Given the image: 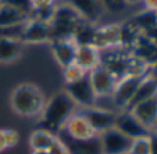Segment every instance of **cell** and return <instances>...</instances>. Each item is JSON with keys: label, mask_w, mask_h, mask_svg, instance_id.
Wrapping results in <instances>:
<instances>
[{"label": "cell", "mask_w": 157, "mask_h": 154, "mask_svg": "<svg viewBox=\"0 0 157 154\" xmlns=\"http://www.w3.org/2000/svg\"><path fill=\"white\" fill-rule=\"evenodd\" d=\"M74 64L85 72H90L100 65V50L96 46H79L77 49Z\"/></svg>", "instance_id": "cell-19"}, {"label": "cell", "mask_w": 157, "mask_h": 154, "mask_svg": "<svg viewBox=\"0 0 157 154\" xmlns=\"http://www.w3.org/2000/svg\"><path fill=\"white\" fill-rule=\"evenodd\" d=\"M57 137L67 146L70 154H101L99 137H93V139L88 140H78L70 137L63 130H60L57 133Z\"/></svg>", "instance_id": "cell-13"}, {"label": "cell", "mask_w": 157, "mask_h": 154, "mask_svg": "<svg viewBox=\"0 0 157 154\" xmlns=\"http://www.w3.org/2000/svg\"><path fill=\"white\" fill-rule=\"evenodd\" d=\"M24 42L20 38H0V64L17 61L24 51Z\"/></svg>", "instance_id": "cell-18"}, {"label": "cell", "mask_w": 157, "mask_h": 154, "mask_svg": "<svg viewBox=\"0 0 157 154\" xmlns=\"http://www.w3.org/2000/svg\"><path fill=\"white\" fill-rule=\"evenodd\" d=\"M48 154H70V151H68V148H67V146L57 137L56 142H54L53 145H52V147L48 150Z\"/></svg>", "instance_id": "cell-31"}, {"label": "cell", "mask_w": 157, "mask_h": 154, "mask_svg": "<svg viewBox=\"0 0 157 154\" xmlns=\"http://www.w3.org/2000/svg\"><path fill=\"white\" fill-rule=\"evenodd\" d=\"M101 6H103L104 10L110 13H114V14H120L125 10L127 7V3L124 0H100Z\"/></svg>", "instance_id": "cell-29"}, {"label": "cell", "mask_w": 157, "mask_h": 154, "mask_svg": "<svg viewBox=\"0 0 157 154\" xmlns=\"http://www.w3.org/2000/svg\"><path fill=\"white\" fill-rule=\"evenodd\" d=\"M139 36L140 33L138 32V29L133 27L129 20L121 22L120 24V49L129 53L131 49L133 47V45L139 39Z\"/></svg>", "instance_id": "cell-25"}, {"label": "cell", "mask_w": 157, "mask_h": 154, "mask_svg": "<svg viewBox=\"0 0 157 154\" xmlns=\"http://www.w3.org/2000/svg\"><path fill=\"white\" fill-rule=\"evenodd\" d=\"M95 46L100 51L120 47V24H106L96 27Z\"/></svg>", "instance_id": "cell-11"}, {"label": "cell", "mask_w": 157, "mask_h": 154, "mask_svg": "<svg viewBox=\"0 0 157 154\" xmlns=\"http://www.w3.org/2000/svg\"><path fill=\"white\" fill-rule=\"evenodd\" d=\"M0 6H2V0H0Z\"/></svg>", "instance_id": "cell-40"}, {"label": "cell", "mask_w": 157, "mask_h": 154, "mask_svg": "<svg viewBox=\"0 0 157 154\" xmlns=\"http://www.w3.org/2000/svg\"><path fill=\"white\" fill-rule=\"evenodd\" d=\"M85 74H86V72L83 71V69H81L77 64H71V65H68L67 68L63 69V75H64L65 83L75 82V81L81 79V78H82Z\"/></svg>", "instance_id": "cell-28"}, {"label": "cell", "mask_w": 157, "mask_h": 154, "mask_svg": "<svg viewBox=\"0 0 157 154\" xmlns=\"http://www.w3.org/2000/svg\"><path fill=\"white\" fill-rule=\"evenodd\" d=\"M151 130H153V132H156V133H157V122H156V124H154V126H153V129H151Z\"/></svg>", "instance_id": "cell-39"}, {"label": "cell", "mask_w": 157, "mask_h": 154, "mask_svg": "<svg viewBox=\"0 0 157 154\" xmlns=\"http://www.w3.org/2000/svg\"><path fill=\"white\" fill-rule=\"evenodd\" d=\"M156 97H157V96H156Z\"/></svg>", "instance_id": "cell-41"}, {"label": "cell", "mask_w": 157, "mask_h": 154, "mask_svg": "<svg viewBox=\"0 0 157 154\" xmlns=\"http://www.w3.org/2000/svg\"><path fill=\"white\" fill-rule=\"evenodd\" d=\"M143 36H145L147 40H150V42H153L154 45H157V27H154L153 29H150V31H147V32H145V33H142Z\"/></svg>", "instance_id": "cell-34"}, {"label": "cell", "mask_w": 157, "mask_h": 154, "mask_svg": "<svg viewBox=\"0 0 157 154\" xmlns=\"http://www.w3.org/2000/svg\"><path fill=\"white\" fill-rule=\"evenodd\" d=\"M64 92L71 97L78 108H88L98 104V97L93 92L89 72H86L81 79L75 81L72 83H65Z\"/></svg>", "instance_id": "cell-3"}, {"label": "cell", "mask_w": 157, "mask_h": 154, "mask_svg": "<svg viewBox=\"0 0 157 154\" xmlns=\"http://www.w3.org/2000/svg\"><path fill=\"white\" fill-rule=\"evenodd\" d=\"M63 132L65 135H68L70 137H72V139H78V140H88L98 137L96 132L90 128V125L86 122V119L81 115L78 110L77 113L67 121L65 126L63 128Z\"/></svg>", "instance_id": "cell-12"}, {"label": "cell", "mask_w": 157, "mask_h": 154, "mask_svg": "<svg viewBox=\"0 0 157 154\" xmlns=\"http://www.w3.org/2000/svg\"><path fill=\"white\" fill-rule=\"evenodd\" d=\"M67 3L77 10L83 21L90 24H96L104 11L100 0H67Z\"/></svg>", "instance_id": "cell-15"}, {"label": "cell", "mask_w": 157, "mask_h": 154, "mask_svg": "<svg viewBox=\"0 0 157 154\" xmlns=\"http://www.w3.org/2000/svg\"><path fill=\"white\" fill-rule=\"evenodd\" d=\"M49 45H50V51L54 60L63 69L75 62L78 46L74 43L72 39H54Z\"/></svg>", "instance_id": "cell-10"}, {"label": "cell", "mask_w": 157, "mask_h": 154, "mask_svg": "<svg viewBox=\"0 0 157 154\" xmlns=\"http://www.w3.org/2000/svg\"><path fill=\"white\" fill-rule=\"evenodd\" d=\"M57 139V135L52 133L49 130L44 129H33V132L29 136V146L32 150H39V151H48L52 147Z\"/></svg>", "instance_id": "cell-24"}, {"label": "cell", "mask_w": 157, "mask_h": 154, "mask_svg": "<svg viewBox=\"0 0 157 154\" xmlns=\"http://www.w3.org/2000/svg\"><path fill=\"white\" fill-rule=\"evenodd\" d=\"M150 75L154 78V79H157V62L150 68Z\"/></svg>", "instance_id": "cell-36"}, {"label": "cell", "mask_w": 157, "mask_h": 154, "mask_svg": "<svg viewBox=\"0 0 157 154\" xmlns=\"http://www.w3.org/2000/svg\"><path fill=\"white\" fill-rule=\"evenodd\" d=\"M101 154H128L132 140L122 135L117 128L106 130L99 135Z\"/></svg>", "instance_id": "cell-7"}, {"label": "cell", "mask_w": 157, "mask_h": 154, "mask_svg": "<svg viewBox=\"0 0 157 154\" xmlns=\"http://www.w3.org/2000/svg\"><path fill=\"white\" fill-rule=\"evenodd\" d=\"M78 111L86 119V122L90 125V128L95 130L98 136L106 130L114 128L116 125L117 111H113L110 108H104V107L96 104V106L88 107V108H78Z\"/></svg>", "instance_id": "cell-4"}, {"label": "cell", "mask_w": 157, "mask_h": 154, "mask_svg": "<svg viewBox=\"0 0 157 154\" xmlns=\"http://www.w3.org/2000/svg\"><path fill=\"white\" fill-rule=\"evenodd\" d=\"M2 3L14 7V9L25 13L27 15H31V13H32V6H31L29 0H2Z\"/></svg>", "instance_id": "cell-30"}, {"label": "cell", "mask_w": 157, "mask_h": 154, "mask_svg": "<svg viewBox=\"0 0 157 154\" xmlns=\"http://www.w3.org/2000/svg\"><path fill=\"white\" fill-rule=\"evenodd\" d=\"M140 124L149 130L153 129L154 124L157 122V97H151L142 103H138L136 106L131 107L128 110Z\"/></svg>", "instance_id": "cell-14"}, {"label": "cell", "mask_w": 157, "mask_h": 154, "mask_svg": "<svg viewBox=\"0 0 157 154\" xmlns=\"http://www.w3.org/2000/svg\"><path fill=\"white\" fill-rule=\"evenodd\" d=\"M20 39L24 42V45H42V43H50L52 31L50 22H43L33 18H28L25 21Z\"/></svg>", "instance_id": "cell-6"}, {"label": "cell", "mask_w": 157, "mask_h": 154, "mask_svg": "<svg viewBox=\"0 0 157 154\" xmlns=\"http://www.w3.org/2000/svg\"><path fill=\"white\" fill-rule=\"evenodd\" d=\"M146 77V75H145ZM145 77H133V75H125V77L120 78L116 83L113 95L110 96L111 103L116 108H118L120 111H124L128 108L131 100H132L133 95L136 92L139 83L142 82V79Z\"/></svg>", "instance_id": "cell-5"}, {"label": "cell", "mask_w": 157, "mask_h": 154, "mask_svg": "<svg viewBox=\"0 0 157 154\" xmlns=\"http://www.w3.org/2000/svg\"><path fill=\"white\" fill-rule=\"evenodd\" d=\"M46 100L48 99L39 86L33 83H20L10 95V107L21 117H39Z\"/></svg>", "instance_id": "cell-2"}, {"label": "cell", "mask_w": 157, "mask_h": 154, "mask_svg": "<svg viewBox=\"0 0 157 154\" xmlns=\"http://www.w3.org/2000/svg\"><path fill=\"white\" fill-rule=\"evenodd\" d=\"M96 24H90V22H81L77 27L74 35H72V40L74 43L79 47V46H95V35H96Z\"/></svg>", "instance_id": "cell-23"}, {"label": "cell", "mask_w": 157, "mask_h": 154, "mask_svg": "<svg viewBox=\"0 0 157 154\" xmlns=\"http://www.w3.org/2000/svg\"><path fill=\"white\" fill-rule=\"evenodd\" d=\"M31 154H48V151H39V150H32Z\"/></svg>", "instance_id": "cell-38"}, {"label": "cell", "mask_w": 157, "mask_h": 154, "mask_svg": "<svg viewBox=\"0 0 157 154\" xmlns=\"http://www.w3.org/2000/svg\"><path fill=\"white\" fill-rule=\"evenodd\" d=\"M32 10H40V9H49V7H54L57 3V0H29Z\"/></svg>", "instance_id": "cell-32"}, {"label": "cell", "mask_w": 157, "mask_h": 154, "mask_svg": "<svg viewBox=\"0 0 157 154\" xmlns=\"http://www.w3.org/2000/svg\"><path fill=\"white\" fill-rule=\"evenodd\" d=\"M89 78H90L93 92H95L98 99L110 97V96L113 95L117 79L113 77V74L107 68H104L101 64L89 72Z\"/></svg>", "instance_id": "cell-8"}, {"label": "cell", "mask_w": 157, "mask_h": 154, "mask_svg": "<svg viewBox=\"0 0 157 154\" xmlns=\"http://www.w3.org/2000/svg\"><path fill=\"white\" fill-rule=\"evenodd\" d=\"M156 96H157V79H154L150 75V72H149L142 79V82L139 83L136 92L133 95L132 100H131L127 110H129L131 107H133V106H136L138 103H142V101L149 100V99H151V97H156Z\"/></svg>", "instance_id": "cell-20"}, {"label": "cell", "mask_w": 157, "mask_h": 154, "mask_svg": "<svg viewBox=\"0 0 157 154\" xmlns=\"http://www.w3.org/2000/svg\"><path fill=\"white\" fill-rule=\"evenodd\" d=\"M128 154H150V143H149V135L143 137L133 139Z\"/></svg>", "instance_id": "cell-27"}, {"label": "cell", "mask_w": 157, "mask_h": 154, "mask_svg": "<svg viewBox=\"0 0 157 154\" xmlns=\"http://www.w3.org/2000/svg\"><path fill=\"white\" fill-rule=\"evenodd\" d=\"M114 128H117L122 135H125V136L131 140L138 139V137L147 136V135L150 133V130H149L147 128L143 126L128 110L117 111L116 125H114Z\"/></svg>", "instance_id": "cell-9"}, {"label": "cell", "mask_w": 157, "mask_h": 154, "mask_svg": "<svg viewBox=\"0 0 157 154\" xmlns=\"http://www.w3.org/2000/svg\"><path fill=\"white\" fill-rule=\"evenodd\" d=\"M129 21L132 22L133 27L138 29V32L142 35V33L147 32V31L153 29L154 27H157V11L143 9L140 11L135 13L129 18Z\"/></svg>", "instance_id": "cell-21"}, {"label": "cell", "mask_w": 157, "mask_h": 154, "mask_svg": "<svg viewBox=\"0 0 157 154\" xmlns=\"http://www.w3.org/2000/svg\"><path fill=\"white\" fill-rule=\"evenodd\" d=\"M20 140V135L15 129H0V153L10 147H14Z\"/></svg>", "instance_id": "cell-26"}, {"label": "cell", "mask_w": 157, "mask_h": 154, "mask_svg": "<svg viewBox=\"0 0 157 154\" xmlns=\"http://www.w3.org/2000/svg\"><path fill=\"white\" fill-rule=\"evenodd\" d=\"M29 18L25 13L20 11V10L14 9L11 6L3 4L0 6V28H10L15 27V25L24 24L25 21Z\"/></svg>", "instance_id": "cell-22"}, {"label": "cell", "mask_w": 157, "mask_h": 154, "mask_svg": "<svg viewBox=\"0 0 157 154\" xmlns=\"http://www.w3.org/2000/svg\"><path fill=\"white\" fill-rule=\"evenodd\" d=\"M77 110L78 107L64 90L54 93L50 99L46 100L42 113L39 114L36 128L57 135L60 130H63L67 121L77 113Z\"/></svg>", "instance_id": "cell-1"}, {"label": "cell", "mask_w": 157, "mask_h": 154, "mask_svg": "<svg viewBox=\"0 0 157 154\" xmlns=\"http://www.w3.org/2000/svg\"><path fill=\"white\" fill-rule=\"evenodd\" d=\"M129 54L139 58L140 61H143L146 65H149L151 68L157 62V45L147 40L143 35H140L139 39L136 40V43L131 49Z\"/></svg>", "instance_id": "cell-17"}, {"label": "cell", "mask_w": 157, "mask_h": 154, "mask_svg": "<svg viewBox=\"0 0 157 154\" xmlns=\"http://www.w3.org/2000/svg\"><path fill=\"white\" fill-rule=\"evenodd\" d=\"M140 3L143 4V9L157 11V0H142Z\"/></svg>", "instance_id": "cell-35"}, {"label": "cell", "mask_w": 157, "mask_h": 154, "mask_svg": "<svg viewBox=\"0 0 157 154\" xmlns=\"http://www.w3.org/2000/svg\"><path fill=\"white\" fill-rule=\"evenodd\" d=\"M125 3H127V6H133V4H138L140 3L142 0H124Z\"/></svg>", "instance_id": "cell-37"}, {"label": "cell", "mask_w": 157, "mask_h": 154, "mask_svg": "<svg viewBox=\"0 0 157 154\" xmlns=\"http://www.w3.org/2000/svg\"><path fill=\"white\" fill-rule=\"evenodd\" d=\"M50 22L57 25H67V27H78L81 22H83V20L71 4L63 2V3H56Z\"/></svg>", "instance_id": "cell-16"}, {"label": "cell", "mask_w": 157, "mask_h": 154, "mask_svg": "<svg viewBox=\"0 0 157 154\" xmlns=\"http://www.w3.org/2000/svg\"><path fill=\"white\" fill-rule=\"evenodd\" d=\"M149 143H150V154H157V133L150 130L149 133Z\"/></svg>", "instance_id": "cell-33"}]
</instances>
